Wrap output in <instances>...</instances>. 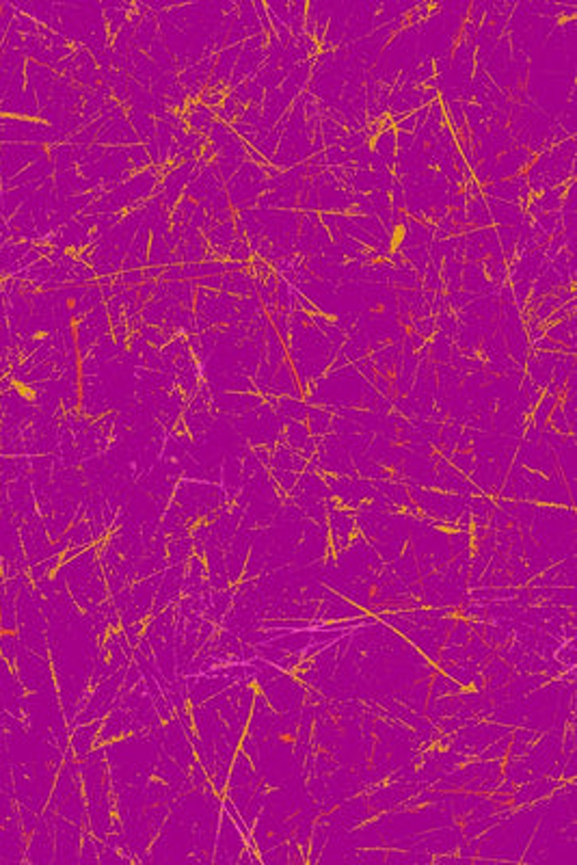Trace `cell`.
<instances>
[{
	"label": "cell",
	"mask_w": 577,
	"mask_h": 865,
	"mask_svg": "<svg viewBox=\"0 0 577 865\" xmlns=\"http://www.w3.org/2000/svg\"><path fill=\"white\" fill-rule=\"evenodd\" d=\"M465 212H467V223L471 227H493V219H491V212L487 208L485 195L469 199L467 206H465Z\"/></svg>",
	"instance_id": "cell-18"
},
{
	"label": "cell",
	"mask_w": 577,
	"mask_h": 865,
	"mask_svg": "<svg viewBox=\"0 0 577 865\" xmlns=\"http://www.w3.org/2000/svg\"><path fill=\"white\" fill-rule=\"evenodd\" d=\"M266 314H268L270 327H272L274 332L279 334V338L288 344V340H290V314L284 312V310H279V308H274V310H270V312H266Z\"/></svg>",
	"instance_id": "cell-32"
},
{
	"label": "cell",
	"mask_w": 577,
	"mask_h": 865,
	"mask_svg": "<svg viewBox=\"0 0 577 865\" xmlns=\"http://www.w3.org/2000/svg\"><path fill=\"white\" fill-rule=\"evenodd\" d=\"M480 262H482V266H485V273H487L489 282H493V284H497V286L508 282V264H506V260L501 258V256H497V258H482Z\"/></svg>",
	"instance_id": "cell-25"
},
{
	"label": "cell",
	"mask_w": 577,
	"mask_h": 865,
	"mask_svg": "<svg viewBox=\"0 0 577 865\" xmlns=\"http://www.w3.org/2000/svg\"><path fill=\"white\" fill-rule=\"evenodd\" d=\"M471 634H473V632H471L469 621H459V619H457V621H454V625L450 627V632H447V636H445V645L465 647Z\"/></svg>",
	"instance_id": "cell-31"
},
{
	"label": "cell",
	"mask_w": 577,
	"mask_h": 865,
	"mask_svg": "<svg viewBox=\"0 0 577 865\" xmlns=\"http://www.w3.org/2000/svg\"><path fill=\"white\" fill-rule=\"evenodd\" d=\"M372 151L379 154L381 161L385 163V167L389 171H394L396 167V156H398V147H396V130L394 128H381V132L374 137L372 141Z\"/></svg>",
	"instance_id": "cell-13"
},
{
	"label": "cell",
	"mask_w": 577,
	"mask_h": 865,
	"mask_svg": "<svg viewBox=\"0 0 577 865\" xmlns=\"http://www.w3.org/2000/svg\"><path fill=\"white\" fill-rule=\"evenodd\" d=\"M558 785H560V779H551V777L545 775V777H538V779L523 783V787H519V790L513 792L510 801L519 807L532 805L536 801H543V798L551 796V792H556Z\"/></svg>",
	"instance_id": "cell-7"
},
{
	"label": "cell",
	"mask_w": 577,
	"mask_h": 865,
	"mask_svg": "<svg viewBox=\"0 0 577 865\" xmlns=\"http://www.w3.org/2000/svg\"><path fill=\"white\" fill-rule=\"evenodd\" d=\"M564 193H566V184H560V186L547 189V191H543V193L534 195V199H536V203H538L541 212H543V214L560 212V206H562Z\"/></svg>",
	"instance_id": "cell-21"
},
{
	"label": "cell",
	"mask_w": 577,
	"mask_h": 865,
	"mask_svg": "<svg viewBox=\"0 0 577 865\" xmlns=\"http://www.w3.org/2000/svg\"><path fill=\"white\" fill-rule=\"evenodd\" d=\"M461 271H463V262H461V260H443L441 279H443L445 292L461 290Z\"/></svg>",
	"instance_id": "cell-28"
},
{
	"label": "cell",
	"mask_w": 577,
	"mask_h": 865,
	"mask_svg": "<svg viewBox=\"0 0 577 865\" xmlns=\"http://www.w3.org/2000/svg\"><path fill=\"white\" fill-rule=\"evenodd\" d=\"M497 232V240H499V249H501V256H504L506 264L515 260V251H517V232L515 227H504V225H497L495 227Z\"/></svg>",
	"instance_id": "cell-27"
},
{
	"label": "cell",
	"mask_w": 577,
	"mask_h": 865,
	"mask_svg": "<svg viewBox=\"0 0 577 865\" xmlns=\"http://www.w3.org/2000/svg\"><path fill=\"white\" fill-rule=\"evenodd\" d=\"M71 53H74L71 43L65 37L57 35L55 31L46 29L43 24H39L33 33L24 35V41H22V55L29 61H35L46 67H55L57 63L67 59Z\"/></svg>",
	"instance_id": "cell-3"
},
{
	"label": "cell",
	"mask_w": 577,
	"mask_h": 865,
	"mask_svg": "<svg viewBox=\"0 0 577 865\" xmlns=\"http://www.w3.org/2000/svg\"><path fill=\"white\" fill-rule=\"evenodd\" d=\"M318 206L322 212H340L346 214L350 203H348V191L344 189H331V186H322L318 189Z\"/></svg>",
	"instance_id": "cell-14"
},
{
	"label": "cell",
	"mask_w": 577,
	"mask_h": 865,
	"mask_svg": "<svg viewBox=\"0 0 577 865\" xmlns=\"http://www.w3.org/2000/svg\"><path fill=\"white\" fill-rule=\"evenodd\" d=\"M471 301H475V294L465 292V290L445 292V303H447V310H450V312H461V310H465Z\"/></svg>",
	"instance_id": "cell-36"
},
{
	"label": "cell",
	"mask_w": 577,
	"mask_h": 865,
	"mask_svg": "<svg viewBox=\"0 0 577 865\" xmlns=\"http://www.w3.org/2000/svg\"><path fill=\"white\" fill-rule=\"evenodd\" d=\"M125 117H128V121H130V125H132L134 135L139 137V143H141V145H147L149 141H154V137H156V119H154L152 115L134 111V109H128V111H125Z\"/></svg>",
	"instance_id": "cell-15"
},
{
	"label": "cell",
	"mask_w": 577,
	"mask_h": 865,
	"mask_svg": "<svg viewBox=\"0 0 577 865\" xmlns=\"http://www.w3.org/2000/svg\"><path fill=\"white\" fill-rule=\"evenodd\" d=\"M353 366H355V370L361 374V379H363V381H368V383H372L374 376H376V370H374V364L370 362L368 355H366V357H361V360H357V362H353Z\"/></svg>",
	"instance_id": "cell-44"
},
{
	"label": "cell",
	"mask_w": 577,
	"mask_h": 865,
	"mask_svg": "<svg viewBox=\"0 0 577 865\" xmlns=\"http://www.w3.org/2000/svg\"><path fill=\"white\" fill-rule=\"evenodd\" d=\"M534 225L538 227V230H541L545 236H549V238L562 234V219H560V212L541 214L538 219H534Z\"/></svg>",
	"instance_id": "cell-30"
},
{
	"label": "cell",
	"mask_w": 577,
	"mask_h": 865,
	"mask_svg": "<svg viewBox=\"0 0 577 865\" xmlns=\"http://www.w3.org/2000/svg\"><path fill=\"white\" fill-rule=\"evenodd\" d=\"M149 243H152V232L149 227L145 225V221L141 223V227L137 230L132 245L128 249V256L123 258L121 271H137V268H145L147 266V253H149Z\"/></svg>",
	"instance_id": "cell-9"
},
{
	"label": "cell",
	"mask_w": 577,
	"mask_h": 865,
	"mask_svg": "<svg viewBox=\"0 0 577 865\" xmlns=\"http://www.w3.org/2000/svg\"><path fill=\"white\" fill-rule=\"evenodd\" d=\"M106 334H111V320L106 312V303H102L76 322V334H74L76 336V353L81 357H87L95 342Z\"/></svg>",
	"instance_id": "cell-5"
},
{
	"label": "cell",
	"mask_w": 577,
	"mask_h": 865,
	"mask_svg": "<svg viewBox=\"0 0 577 865\" xmlns=\"http://www.w3.org/2000/svg\"><path fill=\"white\" fill-rule=\"evenodd\" d=\"M69 139L53 125L39 119H24L0 115V145L3 143H37V145H59Z\"/></svg>",
	"instance_id": "cell-1"
},
{
	"label": "cell",
	"mask_w": 577,
	"mask_h": 865,
	"mask_svg": "<svg viewBox=\"0 0 577 865\" xmlns=\"http://www.w3.org/2000/svg\"><path fill=\"white\" fill-rule=\"evenodd\" d=\"M465 206H467V197H465L463 191L447 195V208L450 210H465Z\"/></svg>",
	"instance_id": "cell-48"
},
{
	"label": "cell",
	"mask_w": 577,
	"mask_h": 865,
	"mask_svg": "<svg viewBox=\"0 0 577 865\" xmlns=\"http://www.w3.org/2000/svg\"><path fill=\"white\" fill-rule=\"evenodd\" d=\"M554 655H556V660H558V662H560L564 669H575V662H577V660H575V639H573V641H564Z\"/></svg>",
	"instance_id": "cell-39"
},
{
	"label": "cell",
	"mask_w": 577,
	"mask_h": 865,
	"mask_svg": "<svg viewBox=\"0 0 577 865\" xmlns=\"http://www.w3.org/2000/svg\"><path fill=\"white\" fill-rule=\"evenodd\" d=\"M521 392H523V396L528 398V402L532 404V407H536L538 404V400H541V396H543V390L534 383V381L528 376V374H523V379H521Z\"/></svg>",
	"instance_id": "cell-42"
},
{
	"label": "cell",
	"mask_w": 577,
	"mask_h": 865,
	"mask_svg": "<svg viewBox=\"0 0 577 865\" xmlns=\"http://www.w3.org/2000/svg\"><path fill=\"white\" fill-rule=\"evenodd\" d=\"M320 256L324 258V260H329V262H333V264H346V258H344V253H342V249L335 245V243H329L327 247L322 249V253Z\"/></svg>",
	"instance_id": "cell-45"
},
{
	"label": "cell",
	"mask_w": 577,
	"mask_h": 865,
	"mask_svg": "<svg viewBox=\"0 0 577 865\" xmlns=\"http://www.w3.org/2000/svg\"><path fill=\"white\" fill-rule=\"evenodd\" d=\"M447 545H450V552H452V556L459 554V552H463V550H467V547H471V532L459 530V532H454V534H447Z\"/></svg>",
	"instance_id": "cell-41"
},
{
	"label": "cell",
	"mask_w": 577,
	"mask_h": 865,
	"mask_svg": "<svg viewBox=\"0 0 577 865\" xmlns=\"http://www.w3.org/2000/svg\"><path fill=\"white\" fill-rule=\"evenodd\" d=\"M225 260H234V262H242V264H249L251 260H253V251H251V247H249V243L244 240V238H234V243L225 249Z\"/></svg>",
	"instance_id": "cell-29"
},
{
	"label": "cell",
	"mask_w": 577,
	"mask_h": 865,
	"mask_svg": "<svg viewBox=\"0 0 577 865\" xmlns=\"http://www.w3.org/2000/svg\"><path fill=\"white\" fill-rule=\"evenodd\" d=\"M184 123H186V128L190 132L208 137L210 130H212V125L216 123V115H214L212 109L204 107L202 102H193V104H188V109H186Z\"/></svg>",
	"instance_id": "cell-11"
},
{
	"label": "cell",
	"mask_w": 577,
	"mask_h": 865,
	"mask_svg": "<svg viewBox=\"0 0 577 865\" xmlns=\"http://www.w3.org/2000/svg\"><path fill=\"white\" fill-rule=\"evenodd\" d=\"M322 158H324V165H327V169L346 167V165H350V151L342 149L340 145L324 147V149H322Z\"/></svg>",
	"instance_id": "cell-34"
},
{
	"label": "cell",
	"mask_w": 577,
	"mask_h": 865,
	"mask_svg": "<svg viewBox=\"0 0 577 865\" xmlns=\"http://www.w3.org/2000/svg\"><path fill=\"white\" fill-rule=\"evenodd\" d=\"M327 524H329V532H331L333 552L338 554V552L346 550L348 543L353 541V532L357 528L355 511H350V508H344V506H338V508H333V511L327 513Z\"/></svg>",
	"instance_id": "cell-6"
},
{
	"label": "cell",
	"mask_w": 577,
	"mask_h": 865,
	"mask_svg": "<svg viewBox=\"0 0 577 865\" xmlns=\"http://www.w3.org/2000/svg\"><path fill=\"white\" fill-rule=\"evenodd\" d=\"M296 294H298V290L292 284H288L284 277L277 279V288H274V303H277L279 310H284L288 314L292 310H296Z\"/></svg>",
	"instance_id": "cell-24"
},
{
	"label": "cell",
	"mask_w": 577,
	"mask_h": 865,
	"mask_svg": "<svg viewBox=\"0 0 577 865\" xmlns=\"http://www.w3.org/2000/svg\"><path fill=\"white\" fill-rule=\"evenodd\" d=\"M409 332L422 336L424 340H431L437 332V325H435V316H424V318H413Z\"/></svg>",
	"instance_id": "cell-37"
},
{
	"label": "cell",
	"mask_w": 577,
	"mask_h": 865,
	"mask_svg": "<svg viewBox=\"0 0 577 865\" xmlns=\"http://www.w3.org/2000/svg\"><path fill=\"white\" fill-rule=\"evenodd\" d=\"M532 587H575V556L558 561V565H549L545 575L532 580Z\"/></svg>",
	"instance_id": "cell-8"
},
{
	"label": "cell",
	"mask_w": 577,
	"mask_h": 865,
	"mask_svg": "<svg viewBox=\"0 0 577 865\" xmlns=\"http://www.w3.org/2000/svg\"><path fill=\"white\" fill-rule=\"evenodd\" d=\"M372 388L379 392L381 396H391L394 394V386H391V379L383 376V374H376L372 381Z\"/></svg>",
	"instance_id": "cell-46"
},
{
	"label": "cell",
	"mask_w": 577,
	"mask_h": 865,
	"mask_svg": "<svg viewBox=\"0 0 577 865\" xmlns=\"http://www.w3.org/2000/svg\"><path fill=\"white\" fill-rule=\"evenodd\" d=\"M485 199H487V208L491 212V219L497 225L515 227L521 221V217L525 214L523 206H519V203H506V201H497V199H489V197H485Z\"/></svg>",
	"instance_id": "cell-12"
},
{
	"label": "cell",
	"mask_w": 577,
	"mask_h": 865,
	"mask_svg": "<svg viewBox=\"0 0 577 865\" xmlns=\"http://www.w3.org/2000/svg\"><path fill=\"white\" fill-rule=\"evenodd\" d=\"M447 461L452 463V468H457L463 476H469L475 468V456L469 450H454L452 454L447 456Z\"/></svg>",
	"instance_id": "cell-33"
},
{
	"label": "cell",
	"mask_w": 577,
	"mask_h": 865,
	"mask_svg": "<svg viewBox=\"0 0 577 865\" xmlns=\"http://www.w3.org/2000/svg\"><path fill=\"white\" fill-rule=\"evenodd\" d=\"M459 693H463V686H461L457 679H452V677L445 675V673H439V671L433 673V683H431V690H429V697H431V699H439V697H447V695H459Z\"/></svg>",
	"instance_id": "cell-22"
},
{
	"label": "cell",
	"mask_w": 577,
	"mask_h": 865,
	"mask_svg": "<svg viewBox=\"0 0 577 865\" xmlns=\"http://www.w3.org/2000/svg\"><path fill=\"white\" fill-rule=\"evenodd\" d=\"M443 111H445V123L452 128L454 135H461L463 130H467V121H465V113H463V102H441Z\"/></svg>",
	"instance_id": "cell-26"
},
{
	"label": "cell",
	"mask_w": 577,
	"mask_h": 865,
	"mask_svg": "<svg viewBox=\"0 0 577 865\" xmlns=\"http://www.w3.org/2000/svg\"><path fill=\"white\" fill-rule=\"evenodd\" d=\"M272 396H288V398H303V392H300L298 383H296V374L294 368L290 364V360H286L284 364L277 366L270 381V392Z\"/></svg>",
	"instance_id": "cell-10"
},
{
	"label": "cell",
	"mask_w": 577,
	"mask_h": 865,
	"mask_svg": "<svg viewBox=\"0 0 577 865\" xmlns=\"http://www.w3.org/2000/svg\"><path fill=\"white\" fill-rule=\"evenodd\" d=\"M270 478H272V482H274V485H277L284 493H290V491L294 489V485H296L298 474H296V472H290V470L270 468Z\"/></svg>",
	"instance_id": "cell-35"
},
{
	"label": "cell",
	"mask_w": 577,
	"mask_h": 865,
	"mask_svg": "<svg viewBox=\"0 0 577 865\" xmlns=\"http://www.w3.org/2000/svg\"><path fill=\"white\" fill-rule=\"evenodd\" d=\"M575 308H577V303H575V299L573 301H566L564 305H560V308L549 316V320H547V325H554V322H560V320H566V318H571V316H575Z\"/></svg>",
	"instance_id": "cell-43"
},
{
	"label": "cell",
	"mask_w": 577,
	"mask_h": 865,
	"mask_svg": "<svg viewBox=\"0 0 577 865\" xmlns=\"http://www.w3.org/2000/svg\"><path fill=\"white\" fill-rule=\"evenodd\" d=\"M575 325H577V318H575V316H571V318H566V320H560V322H554V325H545V336H547L549 340L558 342V344H564V346H569V348H575V344H577Z\"/></svg>",
	"instance_id": "cell-16"
},
{
	"label": "cell",
	"mask_w": 577,
	"mask_h": 865,
	"mask_svg": "<svg viewBox=\"0 0 577 865\" xmlns=\"http://www.w3.org/2000/svg\"><path fill=\"white\" fill-rule=\"evenodd\" d=\"M331 424H333V414L324 407H310L307 411V428L314 437H322L331 433Z\"/></svg>",
	"instance_id": "cell-19"
},
{
	"label": "cell",
	"mask_w": 577,
	"mask_h": 865,
	"mask_svg": "<svg viewBox=\"0 0 577 865\" xmlns=\"http://www.w3.org/2000/svg\"><path fill=\"white\" fill-rule=\"evenodd\" d=\"M266 177L268 175L264 173V167L244 161L232 180L225 184L232 210L240 212L258 206V199L266 193Z\"/></svg>",
	"instance_id": "cell-2"
},
{
	"label": "cell",
	"mask_w": 577,
	"mask_h": 865,
	"mask_svg": "<svg viewBox=\"0 0 577 865\" xmlns=\"http://www.w3.org/2000/svg\"><path fill=\"white\" fill-rule=\"evenodd\" d=\"M310 437H312V433H310V428H307L305 422L292 420V422H288V424L284 426V444H288V446H290L292 450H296V452L307 444Z\"/></svg>",
	"instance_id": "cell-20"
},
{
	"label": "cell",
	"mask_w": 577,
	"mask_h": 865,
	"mask_svg": "<svg viewBox=\"0 0 577 865\" xmlns=\"http://www.w3.org/2000/svg\"><path fill=\"white\" fill-rule=\"evenodd\" d=\"M419 277H422V288H424V290L445 292V286H443V279H441V273H439V271H435V268L429 266Z\"/></svg>",
	"instance_id": "cell-38"
},
{
	"label": "cell",
	"mask_w": 577,
	"mask_h": 865,
	"mask_svg": "<svg viewBox=\"0 0 577 865\" xmlns=\"http://www.w3.org/2000/svg\"><path fill=\"white\" fill-rule=\"evenodd\" d=\"M370 156H372V147H370V143H366V145L350 151V165H353L355 169L368 171L370 169Z\"/></svg>",
	"instance_id": "cell-40"
},
{
	"label": "cell",
	"mask_w": 577,
	"mask_h": 865,
	"mask_svg": "<svg viewBox=\"0 0 577 865\" xmlns=\"http://www.w3.org/2000/svg\"><path fill=\"white\" fill-rule=\"evenodd\" d=\"M48 156L43 145L37 143H3L0 145V177L3 186L29 165Z\"/></svg>",
	"instance_id": "cell-4"
},
{
	"label": "cell",
	"mask_w": 577,
	"mask_h": 865,
	"mask_svg": "<svg viewBox=\"0 0 577 865\" xmlns=\"http://www.w3.org/2000/svg\"><path fill=\"white\" fill-rule=\"evenodd\" d=\"M175 264L173 260V249L169 247L165 236H152L149 243V253H147V266H171Z\"/></svg>",
	"instance_id": "cell-17"
},
{
	"label": "cell",
	"mask_w": 577,
	"mask_h": 865,
	"mask_svg": "<svg viewBox=\"0 0 577 865\" xmlns=\"http://www.w3.org/2000/svg\"><path fill=\"white\" fill-rule=\"evenodd\" d=\"M452 348L454 342L447 340L443 334L435 332V336L429 342V350H431V362L435 364H450V357H452Z\"/></svg>",
	"instance_id": "cell-23"
},
{
	"label": "cell",
	"mask_w": 577,
	"mask_h": 865,
	"mask_svg": "<svg viewBox=\"0 0 577 865\" xmlns=\"http://www.w3.org/2000/svg\"><path fill=\"white\" fill-rule=\"evenodd\" d=\"M415 145V135L411 132H396V147L398 151H407Z\"/></svg>",
	"instance_id": "cell-47"
}]
</instances>
